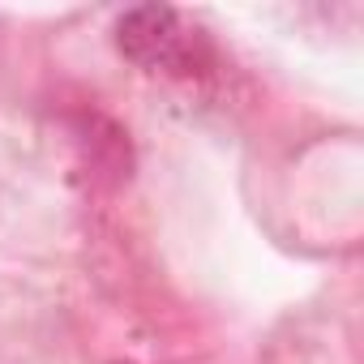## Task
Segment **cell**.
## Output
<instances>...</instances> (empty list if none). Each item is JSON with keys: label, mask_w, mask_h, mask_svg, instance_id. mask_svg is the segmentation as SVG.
Instances as JSON below:
<instances>
[{"label": "cell", "mask_w": 364, "mask_h": 364, "mask_svg": "<svg viewBox=\"0 0 364 364\" xmlns=\"http://www.w3.org/2000/svg\"><path fill=\"white\" fill-rule=\"evenodd\" d=\"M116 48L146 73H198L210 60L202 31L167 5L124 9L116 22Z\"/></svg>", "instance_id": "obj_1"}]
</instances>
